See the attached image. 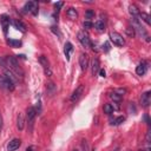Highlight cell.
Listing matches in <instances>:
<instances>
[{"mask_svg": "<svg viewBox=\"0 0 151 151\" xmlns=\"http://www.w3.org/2000/svg\"><path fill=\"white\" fill-rule=\"evenodd\" d=\"M81 148H83V150L84 151H90V148H89V143H88V141H81Z\"/></svg>", "mask_w": 151, "mask_h": 151, "instance_id": "obj_27", "label": "cell"}, {"mask_svg": "<svg viewBox=\"0 0 151 151\" xmlns=\"http://www.w3.org/2000/svg\"><path fill=\"white\" fill-rule=\"evenodd\" d=\"M110 39L117 46H124V44H125V40H124L123 35L119 34L118 32H111L110 33Z\"/></svg>", "mask_w": 151, "mask_h": 151, "instance_id": "obj_3", "label": "cell"}, {"mask_svg": "<svg viewBox=\"0 0 151 151\" xmlns=\"http://www.w3.org/2000/svg\"><path fill=\"white\" fill-rule=\"evenodd\" d=\"M103 49H104L105 52H109L110 51V44H109V42H105V44L103 45Z\"/></svg>", "mask_w": 151, "mask_h": 151, "instance_id": "obj_31", "label": "cell"}, {"mask_svg": "<svg viewBox=\"0 0 151 151\" xmlns=\"http://www.w3.org/2000/svg\"><path fill=\"white\" fill-rule=\"evenodd\" d=\"M98 73H99V76H100V77H103V78L106 76V72H105V70H103V69H100Z\"/></svg>", "mask_w": 151, "mask_h": 151, "instance_id": "obj_33", "label": "cell"}, {"mask_svg": "<svg viewBox=\"0 0 151 151\" xmlns=\"http://www.w3.org/2000/svg\"><path fill=\"white\" fill-rule=\"evenodd\" d=\"M72 52H73V45L71 44L70 41H67L65 44V46H64V53H65V57H66L67 60H70Z\"/></svg>", "mask_w": 151, "mask_h": 151, "instance_id": "obj_12", "label": "cell"}, {"mask_svg": "<svg viewBox=\"0 0 151 151\" xmlns=\"http://www.w3.org/2000/svg\"><path fill=\"white\" fill-rule=\"evenodd\" d=\"M12 24L15 26V29H17V30L21 31L23 33H25V32H26V26H25L23 23H21V21H19V20H13V21H12Z\"/></svg>", "mask_w": 151, "mask_h": 151, "instance_id": "obj_16", "label": "cell"}, {"mask_svg": "<svg viewBox=\"0 0 151 151\" xmlns=\"http://www.w3.org/2000/svg\"><path fill=\"white\" fill-rule=\"evenodd\" d=\"M39 63L41 64V66L44 67V70H47V69H51L50 67V63L47 60V58L45 56H40L39 57Z\"/></svg>", "mask_w": 151, "mask_h": 151, "instance_id": "obj_17", "label": "cell"}, {"mask_svg": "<svg viewBox=\"0 0 151 151\" xmlns=\"http://www.w3.org/2000/svg\"><path fill=\"white\" fill-rule=\"evenodd\" d=\"M129 12H130V14L134 17V18H138L139 17V10H138V7L137 6H135V5H130L129 6Z\"/></svg>", "mask_w": 151, "mask_h": 151, "instance_id": "obj_18", "label": "cell"}, {"mask_svg": "<svg viewBox=\"0 0 151 151\" xmlns=\"http://www.w3.org/2000/svg\"><path fill=\"white\" fill-rule=\"evenodd\" d=\"M124 120H125V118H124L123 116H120V117H117V118L111 119V124H112V125H119V124H122Z\"/></svg>", "mask_w": 151, "mask_h": 151, "instance_id": "obj_24", "label": "cell"}, {"mask_svg": "<svg viewBox=\"0 0 151 151\" xmlns=\"http://www.w3.org/2000/svg\"><path fill=\"white\" fill-rule=\"evenodd\" d=\"M0 23H1V26H3V30H4V33L7 34V31L10 29V24H11V19L7 17V15H1V19H0Z\"/></svg>", "mask_w": 151, "mask_h": 151, "instance_id": "obj_8", "label": "cell"}, {"mask_svg": "<svg viewBox=\"0 0 151 151\" xmlns=\"http://www.w3.org/2000/svg\"><path fill=\"white\" fill-rule=\"evenodd\" d=\"M139 18H141L143 21H145V23H146L148 25H150V24H151V21H150V15H149L148 13H145V12L139 13Z\"/></svg>", "mask_w": 151, "mask_h": 151, "instance_id": "obj_22", "label": "cell"}, {"mask_svg": "<svg viewBox=\"0 0 151 151\" xmlns=\"http://www.w3.org/2000/svg\"><path fill=\"white\" fill-rule=\"evenodd\" d=\"M35 116H37V111H35L34 107H32V106H31V107H27V110H26V117H27V120H29L30 125L33 124V120H34Z\"/></svg>", "mask_w": 151, "mask_h": 151, "instance_id": "obj_9", "label": "cell"}, {"mask_svg": "<svg viewBox=\"0 0 151 151\" xmlns=\"http://www.w3.org/2000/svg\"><path fill=\"white\" fill-rule=\"evenodd\" d=\"M146 70H148V64L145 61H142L139 65L136 67V73L138 76H144L146 73Z\"/></svg>", "mask_w": 151, "mask_h": 151, "instance_id": "obj_13", "label": "cell"}, {"mask_svg": "<svg viewBox=\"0 0 151 151\" xmlns=\"http://www.w3.org/2000/svg\"><path fill=\"white\" fill-rule=\"evenodd\" d=\"M78 40L80 41V44H81L84 47H90V46L92 45L89 35L85 33V31H80V32L78 33Z\"/></svg>", "mask_w": 151, "mask_h": 151, "instance_id": "obj_4", "label": "cell"}, {"mask_svg": "<svg viewBox=\"0 0 151 151\" xmlns=\"http://www.w3.org/2000/svg\"><path fill=\"white\" fill-rule=\"evenodd\" d=\"M146 142L148 143H150V131L148 132V135H146Z\"/></svg>", "mask_w": 151, "mask_h": 151, "instance_id": "obj_34", "label": "cell"}, {"mask_svg": "<svg viewBox=\"0 0 151 151\" xmlns=\"http://www.w3.org/2000/svg\"><path fill=\"white\" fill-rule=\"evenodd\" d=\"M54 6H56V8H57V10H59V8H61V7L64 6V3H61V1H60V3H56V5H54Z\"/></svg>", "mask_w": 151, "mask_h": 151, "instance_id": "obj_32", "label": "cell"}, {"mask_svg": "<svg viewBox=\"0 0 151 151\" xmlns=\"http://www.w3.org/2000/svg\"><path fill=\"white\" fill-rule=\"evenodd\" d=\"M7 44L11 47H20L21 46V41L20 40H14V39H8L7 40Z\"/></svg>", "mask_w": 151, "mask_h": 151, "instance_id": "obj_20", "label": "cell"}, {"mask_svg": "<svg viewBox=\"0 0 151 151\" xmlns=\"http://www.w3.org/2000/svg\"><path fill=\"white\" fill-rule=\"evenodd\" d=\"M26 151H33V150H32V149H30V148H29V149H26Z\"/></svg>", "mask_w": 151, "mask_h": 151, "instance_id": "obj_35", "label": "cell"}, {"mask_svg": "<svg viewBox=\"0 0 151 151\" xmlns=\"http://www.w3.org/2000/svg\"><path fill=\"white\" fill-rule=\"evenodd\" d=\"M150 102H151V92L150 91H146L142 95L141 97V103L144 107H148L150 105Z\"/></svg>", "mask_w": 151, "mask_h": 151, "instance_id": "obj_10", "label": "cell"}, {"mask_svg": "<svg viewBox=\"0 0 151 151\" xmlns=\"http://www.w3.org/2000/svg\"><path fill=\"white\" fill-rule=\"evenodd\" d=\"M79 65L83 71H86L89 67V56L86 53H80L79 56Z\"/></svg>", "mask_w": 151, "mask_h": 151, "instance_id": "obj_5", "label": "cell"}, {"mask_svg": "<svg viewBox=\"0 0 151 151\" xmlns=\"http://www.w3.org/2000/svg\"><path fill=\"white\" fill-rule=\"evenodd\" d=\"M95 17V12L92 11V10H88L85 12V19H88L89 21H90V19H92Z\"/></svg>", "mask_w": 151, "mask_h": 151, "instance_id": "obj_26", "label": "cell"}, {"mask_svg": "<svg viewBox=\"0 0 151 151\" xmlns=\"http://www.w3.org/2000/svg\"><path fill=\"white\" fill-rule=\"evenodd\" d=\"M126 33H127V35H129V37H131V38L136 34V32H135L134 27H127V29H126Z\"/></svg>", "mask_w": 151, "mask_h": 151, "instance_id": "obj_28", "label": "cell"}, {"mask_svg": "<svg viewBox=\"0 0 151 151\" xmlns=\"http://www.w3.org/2000/svg\"><path fill=\"white\" fill-rule=\"evenodd\" d=\"M24 125H25V120H24V116L21 115V113H19V116H18V119H17V126H18V129L21 131L24 129Z\"/></svg>", "mask_w": 151, "mask_h": 151, "instance_id": "obj_19", "label": "cell"}, {"mask_svg": "<svg viewBox=\"0 0 151 151\" xmlns=\"http://www.w3.org/2000/svg\"><path fill=\"white\" fill-rule=\"evenodd\" d=\"M113 111H115V109H113V105L112 104H105L104 105V113L111 115Z\"/></svg>", "mask_w": 151, "mask_h": 151, "instance_id": "obj_21", "label": "cell"}, {"mask_svg": "<svg viewBox=\"0 0 151 151\" xmlns=\"http://www.w3.org/2000/svg\"><path fill=\"white\" fill-rule=\"evenodd\" d=\"M92 26H93V24L91 23V21H89V20L84 21V27H85V29H88V30H89V29H91Z\"/></svg>", "mask_w": 151, "mask_h": 151, "instance_id": "obj_29", "label": "cell"}, {"mask_svg": "<svg viewBox=\"0 0 151 151\" xmlns=\"http://www.w3.org/2000/svg\"><path fill=\"white\" fill-rule=\"evenodd\" d=\"M129 151H130V150H129Z\"/></svg>", "mask_w": 151, "mask_h": 151, "instance_id": "obj_39", "label": "cell"}, {"mask_svg": "<svg viewBox=\"0 0 151 151\" xmlns=\"http://www.w3.org/2000/svg\"><path fill=\"white\" fill-rule=\"evenodd\" d=\"M141 151H150L149 149H146V150H141Z\"/></svg>", "mask_w": 151, "mask_h": 151, "instance_id": "obj_36", "label": "cell"}, {"mask_svg": "<svg viewBox=\"0 0 151 151\" xmlns=\"http://www.w3.org/2000/svg\"><path fill=\"white\" fill-rule=\"evenodd\" d=\"M115 92H116L117 95H119V96H123V95L126 93V90H125V89H117Z\"/></svg>", "mask_w": 151, "mask_h": 151, "instance_id": "obj_30", "label": "cell"}, {"mask_svg": "<svg viewBox=\"0 0 151 151\" xmlns=\"http://www.w3.org/2000/svg\"><path fill=\"white\" fill-rule=\"evenodd\" d=\"M95 27H96L98 31H103V30H104V27H105L104 21H103V20H97L96 23H95Z\"/></svg>", "mask_w": 151, "mask_h": 151, "instance_id": "obj_25", "label": "cell"}, {"mask_svg": "<svg viewBox=\"0 0 151 151\" xmlns=\"http://www.w3.org/2000/svg\"><path fill=\"white\" fill-rule=\"evenodd\" d=\"M66 15H67V18L71 19V20H76V19L78 18V13H77V11H76L74 7H70V8L66 11Z\"/></svg>", "mask_w": 151, "mask_h": 151, "instance_id": "obj_15", "label": "cell"}, {"mask_svg": "<svg viewBox=\"0 0 151 151\" xmlns=\"http://www.w3.org/2000/svg\"><path fill=\"white\" fill-rule=\"evenodd\" d=\"M0 126H1V117H0Z\"/></svg>", "mask_w": 151, "mask_h": 151, "instance_id": "obj_37", "label": "cell"}, {"mask_svg": "<svg viewBox=\"0 0 151 151\" xmlns=\"http://www.w3.org/2000/svg\"><path fill=\"white\" fill-rule=\"evenodd\" d=\"M5 61H6V65L8 66V69L11 71H13L17 76H19V74H20V77L24 76V71L21 70V67H20V65H19V63H18V60H17L15 57L8 56V57H6Z\"/></svg>", "mask_w": 151, "mask_h": 151, "instance_id": "obj_1", "label": "cell"}, {"mask_svg": "<svg viewBox=\"0 0 151 151\" xmlns=\"http://www.w3.org/2000/svg\"><path fill=\"white\" fill-rule=\"evenodd\" d=\"M20 145H21V141H20L19 138H14V139H12V141L8 143L7 149H8V151H15L17 149L20 148Z\"/></svg>", "mask_w": 151, "mask_h": 151, "instance_id": "obj_11", "label": "cell"}, {"mask_svg": "<svg viewBox=\"0 0 151 151\" xmlns=\"http://www.w3.org/2000/svg\"><path fill=\"white\" fill-rule=\"evenodd\" d=\"M0 88L6 89V90H8V91H14L15 85H14V81L11 80L8 77L0 74Z\"/></svg>", "mask_w": 151, "mask_h": 151, "instance_id": "obj_2", "label": "cell"}, {"mask_svg": "<svg viewBox=\"0 0 151 151\" xmlns=\"http://www.w3.org/2000/svg\"><path fill=\"white\" fill-rule=\"evenodd\" d=\"M91 70H92V74H93V76H96V74L99 72V70H100V64H99V60H98L97 58H95L93 61H92V67H91Z\"/></svg>", "mask_w": 151, "mask_h": 151, "instance_id": "obj_14", "label": "cell"}, {"mask_svg": "<svg viewBox=\"0 0 151 151\" xmlns=\"http://www.w3.org/2000/svg\"><path fill=\"white\" fill-rule=\"evenodd\" d=\"M25 12H31L33 15H37L38 14V3L37 1H29L25 7H24Z\"/></svg>", "mask_w": 151, "mask_h": 151, "instance_id": "obj_6", "label": "cell"}, {"mask_svg": "<svg viewBox=\"0 0 151 151\" xmlns=\"http://www.w3.org/2000/svg\"><path fill=\"white\" fill-rule=\"evenodd\" d=\"M73 151H78V150H77V149H74V150H73Z\"/></svg>", "mask_w": 151, "mask_h": 151, "instance_id": "obj_38", "label": "cell"}, {"mask_svg": "<svg viewBox=\"0 0 151 151\" xmlns=\"http://www.w3.org/2000/svg\"><path fill=\"white\" fill-rule=\"evenodd\" d=\"M83 92H84V85H79L78 88L73 91V93H72V96H71V102H77V100L81 97Z\"/></svg>", "mask_w": 151, "mask_h": 151, "instance_id": "obj_7", "label": "cell"}, {"mask_svg": "<svg viewBox=\"0 0 151 151\" xmlns=\"http://www.w3.org/2000/svg\"><path fill=\"white\" fill-rule=\"evenodd\" d=\"M115 103H117V104H119L120 102H122V96H119V95H117L116 92H112V93H110V96H109Z\"/></svg>", "mask_w": 151, "mask_h": 151, "instance_id": "obj_23", "label": "cell"}]
</instances>
